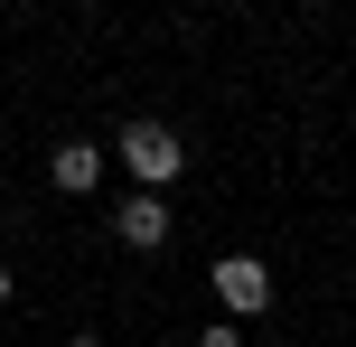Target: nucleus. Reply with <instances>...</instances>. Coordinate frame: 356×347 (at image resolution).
<instances>
[{
    "mask_svg": "<svg viewBox=\"0 0 356 347\" xmlns=\"http://www.w3.org/2000/svg\"><path fill=\"white\" fill-rule=\"evenodd\" d=\"M197 347H244V338H234V319H216V329H197Z\"/></svg>",
    "mask_w": 356,
    "mask_h": 347,
    "instance_id": "5",
    "label": "nucleus"
},
{
    "mask_svg": "<svg viewBox=\"0 0 356 347\" xmlns=\"http://www.w3.org/2000/svg\"><path fill=\"white\" fill-rule=\"evenodd\" d=\"M75 347H104V338H75Z\"/></svg>",
    "mask_w": 356,
    "mask_h": 347,
    "instance_id": "7",
    "label": "nucleus"
},
{
    "mask_svg": "<svg viewBox=\"0 0 356 347\" xmlns=\"http://www.w3.org/2000/svg\"><path fill=\"white\" fill-rule=\"evenodd\" d=\"M113 150H122V169L150 188V197H160L178 169H188V150H178V131H169V122H122V141H113Z\"/></svg>",
    "mask_w": 356,
    "mask_h": 347,
    "instance_id": "1",
    "label": "nucleus"
},
{
    "mask_svg": "<svg viewBox=\"0 0 356 347\" xmlns=\"http://www.w3.org/2000/svg\"><path fill=\"white\" fill-rule=\"evenodd\" d=\"M94 179H104V150H94V141H56V188H66V197H85Z\"/></svg>",
    "mask_w": 356,
    "mask_h": 347,
    "instance_id": "4",
    "label": "nucleus"
},
{
    "mask_svg": "<svg viewBox=\"0 0 356 347\" xmlns=\"http://www.w3.org/2000/svg\"><path fill=\"white\" fill-rule=\"evenodd\" d=\"M113 235H122L131 254H160V244L178 235V225H169V207H160V197H150V188H141V197H131L122 216H113Z\"/></svg>",
    "mask_w": 356,
    "mask_h": 347,
    "instance_id": "3",
    "label": "nucleus"
},
{
    "mask_svg": "<svg viewBox=\"0 0 356 347\" xmlns=\"http://www.w3.org/2000/svg\"><path fill=\"white\" fill-rule=\"evenodd\" d=\"M216 300H225L234 319L272 310V273H263V263H253V254H225V263H216Z\"/></svg>",
    "mask_w": 356,
    "mask_h": 347,
    "instance_id": "2",
    "label": "nucleus"
},
{
    "mask_svg": "<svg viewBox=\"0 0 356 347\" xmlns=\"http://www.w3.org/2000/svg\"><path fill=\"white\" fill-rule=\"evenodd\" d=\"M0 300H10V273H0Z\"/></svg>",
    "mask_w": 356,
    "mask_h": 347,
    "instance_id": "6",
    "label": "nucleus"
}]
</instances>
